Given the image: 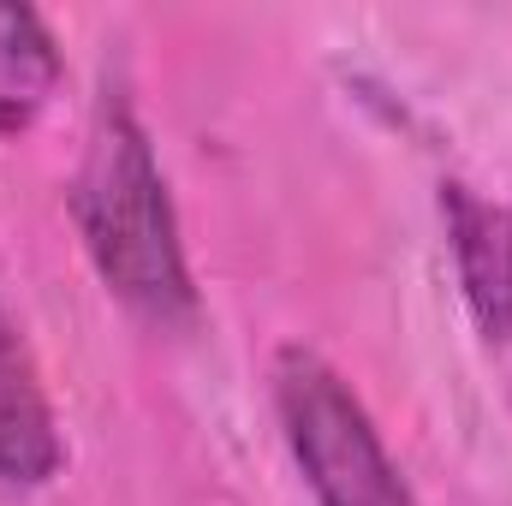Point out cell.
Wrapping results in <instances>:
<instances>
[{"label": "cell", "instance_id": "1", "mask_svg": "<svg viewBox=\"0 0 512 506\" xmlns=\"http://www.w3.org/2000/svg\"><path fill=\"white\" fill-rule=\"evenodd\" d=\"M72 221L102 286L131 316H143L149 328H185L197 316V286L185 268L167 179L155 167L149 131L137 126L131 102L120 96H102L96 108L84 167L72 185Z\"/></svg>", "mask_w": 512, "mask_h": 506}, {"label": "cell", "instance_id": "2", "mask_svg": "<svg viewBox=\"0 0 512 506\" xmlns=\"http://www.w3.org/2000/svg\"><path fill=\"white\" fill-rule=\"evenodd\" d=\"M274 411L286 447L310 483L316 506H417L411 483L399 477L393 453L382 447L364 399L322 352L280 346L274 352Z\"/></svg>", "mask_w": 512, "mask_h": 506}, {"label": "cell", "instance_id": "3", "mask_svg": "<svg viewBox=\"0 0 512 506\" xmlns=\"http://www.w3.org/2000/svg\"><path fill=\"white\" fill-rule=\"evenodd\" d=\"M441 215H447V245L459 262V292L477 328L495 346H512V203H495L471 185H447Z\"/></svg>", "mask_w": 512, "mask_h": 506}, {"label": "cell", "instance_id": "4", "mask_svg": "<svg viewBox=\"0 0 512 506\" xmlns=\"http://www.w3.org/2000/svg\"><path fill=\"white\" fill-rule=\"evenodd\" d=\"M60 471V423L18 316L0 298V489H42Z\"/></svg>", "mask_w": 512, "mask_h": 506}, {"label": "cell", "instance_id": "5", "mask_svg": "<svg viewBox=\"0 0 512 506\" xmlns=\"http://www.w3.org/2000/svg\"><path fill=\"white\" fill-rule=\"evenodd\" d=\"M60 90V48L30 6H0V137L36 126Z\"/></svg>", "mask_w": 512, "mask_h": 506}]
</instances>
